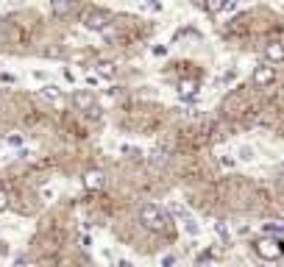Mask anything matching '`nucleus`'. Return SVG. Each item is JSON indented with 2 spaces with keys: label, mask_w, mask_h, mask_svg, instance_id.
I'll use <instances>...</instances> for the list:
<instances>
[{
  "label": "nucleus",
  "mask_w": 284,
  "mask_h": 267,
  "mask_svg": "<svg viewBox=\"0 0 284 267\" xmlns=\"http://www.w3.org/2000/svg\"><path fill=\"white\" fill-rule=\"evenodd\" d=\"M220 162H223V167H234V164H237V159H234V156H223Z\"/></svg>",
  "instance_id": "4be33fe9"
},
{
  "label": "nucleus",
  "mask_w": 284,
  "mask_h": 267,
  "mask_svg": "<svg viewBox=\"0 0 284 267\" xmlns=\"http://www.w3.org/2000/svg\"><path fill=\"white\" fill-rule=\"evenodd\" d=\"M103 184H106V176L100 170H86L84 173V190L98 192V190H103Z\"/></svg>",
  "instance_id": "423d86ee"
},
{
  "label": "nucleus",
  "mask_w": 284,
  "mask_h": 267,
  "mask_svg": "<svg viewBox=\"0 0 284 267\" xmlns=\"http://www.w3.org/2000/svg\"><path fill=\"white\" fill-rule=\"evenodd\" d=\"M6 142H8V145H11V148H22V134H8V136H6Z\"/></svg>",
  "instance_id": "f3484780"
},
{
  "label": "nucleus",
  "mask_w": 284,
  "mask_h": 267,
  "mask_svg": "<svg viewBox=\"0 0 284 267\" xmlns=\"http://www.w3.org/2000/svg\"><path fill=\"white\" fill-rule=\"evenodd\" d=\"M159 265L162 267H176V256H173V253H164L162 259H159Z\"/></svg>",
  "instance_id": "6ab92c4d"
},
{
  "label": "nucleus",
  "mask_w": 284,
  "mask_h": 267,
  "mask_svg": "<svg viewBox=\"0 0 284 267\" xmlns=\"http://www.w3.org/2000/svg\"><path fill=\"white\" fill-rule=\"evenodd\" d=\"M164 53H167V48H164V45H156V48H153V56H164Z\"/></svg>",
  "instance_id": "393cba45"
},
{
  "label": "nucleus",
  "mask_w": 284,
  "mask_h": 267,
  "mask_svg": "<svg viewBox=\"0 0 284 267\" xmlns=\"http://www.w3.org/2000/svg\"><path fill=\"white\" fill-rule=\"evenodd\" d=\"M95 67H98V72H95L98 78H106V81H112V78L117 75V67H114V62H98Z\"/></svg>",
  "instance_id": "6e6552de"
},
{
  "label": "nucleus",
  "mask_w": 284,
  "mask_h": 267,
  "mask_svg": "<svg viewBox=\"0 0 284 267\" xmlns=\"http://www.w3.org/2000/svg\"><path fill=\"white\" fill-rule=\"evenodd\" d=\"M173 211H176V214H178V217H184V220H190V209H187V206H173Z\"/></svg>",
  "instance_id": "aec40b11"
},
{
  "label": "nucleus",
  "mask_w": 284,
  "mask_h": 267,
  "mask_svg": "<svg viewBox=\"0 0 284 267\" xmlns=\"http://www.w3.org/2000/svg\"><path fill=\"white\" fill-rule=\"evenodd\" d=\"M140 223L145 225V228H150V231H164L167 223H170V217H167V211H164L162 206L145 203L140 209Z\"/></svg>",
  "instance_id": "f257e3e1"
},
{
  "label": "nucleus",
  "mask_w": 284,
  "mask_h": 267,
  "mask_svg": "<svg viewBox=\"0 0 284 267\" xmlns=\"http://www.w3.org/2000/svg\"><path fill=\"white\" fill-rule=\"evenodd\" d=\"M45 56H62V50H59V48H48V50H45Z\"/></svg>",
  "instance_id": "a878e982"
},
{
  "label": "nucleus",
  "mask_w": 284,
  "mask_h": 267,
  "mask_svg": "<svg viewBox=\"0 0 284 267\" xmlns=\"http://www.w3.org/2000/svg\"><path fill=\"white\" fill-rule=\"evenodd\" d=\"M214 228H217V234H220V239H223V242H226V245H228V242H231V234H228V228H226V225H223V223H214Z\"/></svg>",
  "instance_id": "a211bd4d"
},
{
  "label": "nucleus",
  "mask_w": 284,
  "mask_h": 267,
  "mask_svg": "<svg viewBox=\"0 0 284 267\" xmlns=\"http://www.w3.org/2000/svg\"><path fill=\"white\" fill-rule=\"evenodd\" d=\"M150 164H153V167H164V164H167V156H164L162 150H156V153H150Z\"/></svg>",
  "instance_id": "2eb2a0df"
},
{
  "label": "nucleus",
  "mask_w": 284,
  "mask_h": 267,
  "mask_svg": "<svg viewBox=\"0 0 284 267\" xmlns=\"http://www.w3.org/2000/svg\"><path fill=\"white\" fill-rule=\"evenodd\" d=\"M256 253L262 256V259H270V262H276L284 256V242L279 237H262V239H256Z\"/></svg>",
  "instance_id": "f03ea898"
},
{
  "label": "nucleus",
  "mask_w": 284,
  "mask_h": 267,
  "mask_svg": "<svg viewBox=\"0 0 284 267\" xmlns=\"http://www.w3.org/2000/svg\"><path fill=\"white\" fill-rule=\"evenodd\" d=\"M53 195H56V192L50 190V187H45V190H42V198H45V200H53Z\"/></svg>",
  "instance_id": "b1692460"
},
{
  "label": "nucleus",
  "mask_w": 284,
  "mask_h": 267,
  "mask_svg": "<svg viewBox=\"0 0 284 267\" xmlns=\"http://www.w3.org/2000/svg\"><path fill=\"white\" fill-rule=\"evenodd\" d=\"M195 92H198V81H192V78H187V81L178 84V95H181V98H192Z\"/></svg>",
  "instance_id": "9d476101"
},
{
  "label": "nucleus",
  "mask_w": 284,
  "mask_h": 267,
  "mask_svg": "<svg viewBox=\"0 0 284 267\" xmlns=\"http://www.w3.org/2000/svg\"><path fill=\"white\" fill-rule=\"evenodd\" d=\"M276 81V67L273 64H262V67H256L254 70V84L256 86H268Z\"/></svg>",
  "instance_id": "39448f33"
},
{
  "label": "nucleus",
  "mask_w": 284,
  "mask_h": 267,
  "mask_svg": "<svg viewBox=\"0 0 284 267\" xmlns=\"http://www.w3.org/2000/svg\"><path fill=\"white\" fill-rule=\"evenodd\" d=\"M81 22H84L86 31H106L109 14H106V11H100V8H89V11H84Z\"/></svg>",
  "instance_id": "7ed1b4c3"
},
{
  "label": "nucleus",
  "mask_w": 284,
  "mask_h": 267,
  "mask_svg": "<svg viewBox=\"0 0 284 267\" xmlns=\"http://www.w3.org/2000/svg\"><path fill=\"white\" fill-rule=\"evenodd\" d=\"M206 11H212V14H217V11H226V3L223 0H209V3H204Z\"/></svg>",
  "instance_id": "ddd939ff"
},
{
  "label": "nucleus",
  "mask_w": 284,
  "mask_h": 267,
  "mask_svg": "<svg viewBox=\"0 0 284 267\" xmlns=\"http://www.w3.org/2000/svg\"><path fill=\"white\" fill-rule=\"evenodd\" d=\"M0 81H3V84H14V75H8V72H0Z\"/></svg>",
  "instance_id": "5701e85b"
},
{
  "label": "nucleus",
  "mask_w": 284,
  "mask_h": 267,
  "mask_svg": "<svg viewBox=\"0 0 284 267\" xmlns=\"http://www.w3.org/2000/svg\"><path fill=\"white\" fill-rule=\"evenodd\" d=\"M184 231L187 234H190V237H198V234H201V228H198V223H195V220H184Z\"/></svg>",
  "instance_id": "dca6fc26"
},
{
  "label": "nucleus",
  "mask_w": 284,
  "mask_h": 267,
  "mask_svg": "<svg viewBox=\"0 0 284 267\" xmlns=\"http://www.w3.org/2000/svg\"><path fill=\"white\" fill-rule=\"evenodd\" d=\"M6 209H8V195L0 190V211H6Z\"/></svg>",
  "instance_id": "412c9836"
},
{
  "label": "nucleus",
  "mask_w": 284,
  "mask_h": 267,
  "mask_svg": "<svg viewBox=\"0 0 284 267\" xmlns=\"http://www.w3.org/2000/svg\"><path fill=\"white\" fill-rule=\"evenodd\" d=\"M117 267H131V265H128V262H120V265H117Z\"/></svg>",
  "instance_id": "cd10ccee"
},
{
  "label": "nucleus",
  "mask_w": 284,
  "mask_h": 267,
  "mask_svg": "<svg viewBox=\"0 0 284 267\" xmlns=\"http://www.w3.org/2000/svg\"><path fill=\"white\" fill-rule=\"evenodd\" d=\"M72 106L78 109V112H89V114H98V106H95V95L86 89H78L72 92Z\"/></svg>",
  "instance_id": "20e7f679"
},
{
  "label": "nucleus",
  "mask_w": 284,
  "mask_h": 267,
  "mask_svg": "<svg viewBox=\"0 0 284 267\" xmlns=\"http://www.w3.org/2000/svg\"><path fill=\"white\" fill-rule=\"evenodd\" d=\"M50 11H53V14H67V11H72V3H64V0H56V3L50 6Z\"/></svg>",
  "instance_id": "f8f14e48"
},
{
  "label": "nucleus",
  "mask_w": 284,
  "mask_h": 267,
  "mask_svg": "<svg viewBox=\"0 0 284 267\" xmlns=\"http://www.w3.org/2000/svg\"><path fill=\"white\" fill-rule=\"evenodd\" d=\"M265 231L268 234H284V217H276V220H270V223H265Z\"/></svg>",
  "instance_id": "9b49d317"
},
{
  "label": "nucleus",
  "mask_w": 284,
  "mask_h": 267,
  "mask_svg": "<svg viewBox=\"0 0 284 267\" xmlns=\"http://www.w3.org/2000/svg\"><path fill=\"white\" fill-rule=\"evenodd\" d=\"M39 92H42V98H48V100H53V103H62V100H64V95H62V89H59V86H56V84H45V86H42V89H39Z\"/></svg>",
  "instance_id": "1a4fd4ad"
},
{
  "label": "nucleus",
  "mask_w": 284,
  "mask_h": 267,
  "mask_svg": "<svg viewBox=\"0 0 284 267\" xmlns=\"http://www.w3.org/2000/svg\"><path fill=\"white\" fill-rule=\"evenodd\" d=\"M265 59H268V62H284V45L282 42H270L268 48H265Z\"/></svg>",
  "instance_id": "0eeeda50"
},
{
  "label": "nucleus",
  "mask_w": 284,
  "mask_h": 267,
  "mask_svg": "<svg viewBox=\"0 0 284 267\" xmlns=\"http://www.w3.org/2000/svg\"><path fill=\"white\" fill-rule=\"evenodd\" d=\"M234 78H237V72L231 70V72H226V75H223V81H226V84H228V81H234Z\"/></svg>",
  "instance_id": "bb28decb"
},
{
  "label": "nucleus",
  "mask_w": 284,
  "mask_h": 267,
  "mask_svg": "<svg viewBox=\"0 0 284 267\" xmlns=\"http://www.w3.org/2000/svg\"><path fill=\"white\" fill-rule=\"evenodd\" d=\"M254 156H256V150H254V148H248V145H242V148L237 150V159H242V162H251Z\"/></svg>",
  "instance_id": "4468645a"
}]
</instances>
